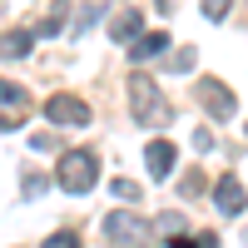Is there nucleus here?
<instances>
[{
	"mask_svg": "<svg viewBox=\"0 0 248 248\" xmlns=\"http://www.w3.org/2000/svg\"><path fill=\"white\" fill-rule=\"evenodd\" d=\"M164 45H169V35H164V30H144L134 45H129V55H134V60H154V55H164Z\"/></svg>",
	"mask_w": 248,
	"mask_h": 248,
	"instance_id": "10",
	"label": "nucleus"
},
{
	"mask_svg": "<svg viewBox=\"0 0 248 248\" xmlns=\"http://www.w3.org/2000/svg\"><path fill=\"white\" fill-rule=\"evenodd\" d=\"M139 25H144V20H139V5H124V10L109 20V40H114V45H134V40L144 35Z\"/></svg>",
	"mask_w": 248,
	"mask_h": 248,
	"instance_id": "7",
	"label": "nucleus"
},
{
	"mask_svg": "<svg viewBox=\"0 0 248 248\" xmlns=\"http://www.w3.org/2000/svg\"><path fill=\"white\" fill-rule=\"evenodd\" d=\"M174 159H179V154H174V144H169V139H149L144 164H149V174H154V179H169V174H174Z\"/></svg>",
	"mask_w": 248,
	"mask_h": 248,
	"instance_id": "8",
	"label": "nucleus"
},
{
	"mask_svg": "<svg viewBox=\"0 0 248 248\" xmlns=\"http://www.w3.org/2000/svg\"><path fill=\"white\" fill-rule=\"evenodd\" d=\"M159 229H164V233H184V214H164Z\"/></svg>",
	"mask_w": 248,
	"mask_h": 248,
	"instance_id": "16",
	"label": "nucleus"
},
{
	"mask_svg": "<svg viewBox=\"0 0 248 248\" xmlns=\"http://www.w3.org/2000/svg\"><path fill=\"white\" fill-rule=\"evenodd\" d=\"M243 203H248L243 184H238L233 174H223V179L214 184V209H218V214H229V218H238V214H243Z\"/></svg>",
	"mask_w": 248,
	"mask_h": 248,
	"instance_id": "6",
	"label": "nucleus"
},
{
	"mask_svg": "<svg viewBox=\"0 0 248 248\" xmlns=\"http://www.w3.org/2000/svg\"><path fill=\"white\" fill-rule=\"evenodd\" d=\"M60 25H65V0H60V10L50 20H40V35H60Z\"/></svg>",
	"mask_w": 248,
	"mask_h": 248,
	"instance_id": "12",
	"label": "nucleus"
},
{
	"mask_svg": "<svg viewBox=\"0 0 248 248\" xmlns=\"http://www.w3.org/2000/svg\"><path fill=\"white\" fill-rule=\"evenodd\" d=\"M199 189H203V174H199V169L184 174V194H199Z\"/></svg>",
	"mask_w": 248,
	"mask_h": 248,
	"instance_id": "18",
	"label": "nucleus"
},
{
	"mask_svg": "<svg viewBox=\"0 0 248 248\" xmlns=\"http://www.w3.org/2000/svg\"><path fill=\"white\" fill-rule=\"evenodd\" d=\"M174 70H194V50H179L174 55Z\"/></svg>",
	"mask_w": 248,
	"mask_h": 248,
	"instance_id": "19",
	"label": "nucleus"
},
{
	"mask_svg": "<svg viewBox=\"0 0 248 248\" xmlns=\"http://www.w3.org/2000/svg\"><path fill=\"white\" fill-rule=\"evenodd\" d=\"M109 189H114V199H139V184L134 179H114Z\"/></svg>",
	"mask_w": 248,
	"mask_h": 248,
	"instance_id": "15",
	"label": "nucleus"
},
{
	"mask_svg": "<svg viewBox=\"0 0 248 248\" xmlns=\"http://www.w3.org/2000/svg\"><path fill=\"white\" fill-rule=\"evenodd\" d=\"M129 105H134V119L139 124H164V119H169V99L159 94V85L149 75H134L129 79Z\"/></svg>",
	"mask_w": 248,
	"mask_h": 248,
	"instance_id": "3",
	"label": "nucleus"
},
{
	"mask_svg": "<svg viewBox=\"0 0 248 248\" xmlns=\"http://www.w3.org/2000/svg\"><path fill=\"white\" fill-rule=\"evenodd\" d=\"M229 10H233V0H203V15L209 20H223Z\"/></svg>",
	"mask_w": 248,
	"mask_h": 248,
	"instance_id": "14",
	"label": "nucleus"
},
{
	"mask_svg": "<svg viewBox=\"0 0 248 248\" xmlns=\"http://www.w3.org/2000/svg\"><path fill=\"white\" fill-rule=\"evenodd\" d=\"M105 238H109V248H149L154 229H149V223H144L139 214H129V209H114V214L105 218Z\"/></svg>",
	"mask_w": 248,
	"mask_h": 248,
	"instance_id": "2",
	"label": "nucleus"
},
{
	"mask_svg": "<svg viewBox=\"0 0 248 248\" xmlns=\"http://www.w3.org/2000/svg\"><path fill=\"white\" fill-rule=\"evenodd\" d=\"M30 55V30H5V60Z\"/></svg>",
	"mask_w": 248,
	"mask_h": 248,
	"instance_id": "11",
	"label": "nucleus"
},
{
	"mask_svg": "<svg viewBox=\"0 0 248 248\" xmlns=\"http://www.w3.org/2000/svg\"><path fill=\"white\" fill-rule=\"evenodd\" d=\"M0 99H5V129H20V119H25V109H30V99H25V90L20 85H0Z\"/></svg>",
	"mask_w": 248,
	"mask_h": 248,
	"instance_id": "9",
	"label": "nucleus"
},
{
	"mask_svg": "<svg viewBox=\"0 0 248 248\" xmlns=\"http://www.w3.org/2000/svg\"><path fill=\"white\" fill-rule=\"evenodd\" d=\"M55 179H60V189H65V194H90L94 179H99V154H90V149H70V154H60Z\"/></svg>",
	"mask_w": 248,
	"mask_h": 248,
	"instance_id": "1",
	"label": "nucleus"
},
{
	"mask_svg": "<svg viewBox=\"0 0 248 248\" xmlns=\"http://www.w3.org/2000/svg\"><path fill=\"white\" fill-rule=\"evenodd\" d=\"M40 189H45V179H40V174H30V179H25V184H20V194H25V199H35V194H40Z\"/></svg>",
	"mask_w": 248,
	"mask_h": 248,
	"instance_id": "17",
	"label": "nucleus"
},
{
	"mask_svg": "<svg viewBox=\"0 0 248 248\" xmlns=\"http://www.w3.org/2000/svg\"><path fill=\"white\" fill-rule=\"evenodd\" d=\"M194 94H199V105L209 109L214 119H233V109H238L233 90H229V85H218V79H199V85H194Z\"/></svg>",
	"mask_w": 248,
	"mask_h": 248,
	"instance_id": "5",
	"label": "nucleus"
},
{
	"mask_svg": "<svg viewBox=\"0 0 248 248\" xmlns=\"http://www.w3.org/2000/svg\"><path fill=\"white\" fill-rule=\"evenodd\" d=\"M45 119L60 124V129H85V124H90V105L75 99V94H50L45 99Z\"/></svg>",
	"mask_w": 248,
	"mask_h": 248,
	"instance_id": "4",
	"label": "nucleus"
},
{
	"mask_svg": "<svg viewBox=\"0 0 248 248\" xmlns=\"http://www.w3.org/2000/svg\"><path fill=\"white\" fill-rule=\"evenodd\" d=\"M45 248H79V233H70V229H65V233H50Z\"/></svg>",
	"mask_w": 248,
	"mask_h": 248,
	"instance_id": "13",
	"label": "nucleus"
},
{
	"mask_svg": "<svg viewBox=\"0 0 248 248\" xmlns=\"http://www.w3.org/2000/svg\"><path fill=\"white\" fill-rule=\"evenodd\" d=\"M169 248H203V238H179V233H174V243H169Z\"/></svg>",
	"mask_w": 248,
	"mask_h": 248,
	"instance_id": "20",
	"label": "nucleus"
}]
</instances>
